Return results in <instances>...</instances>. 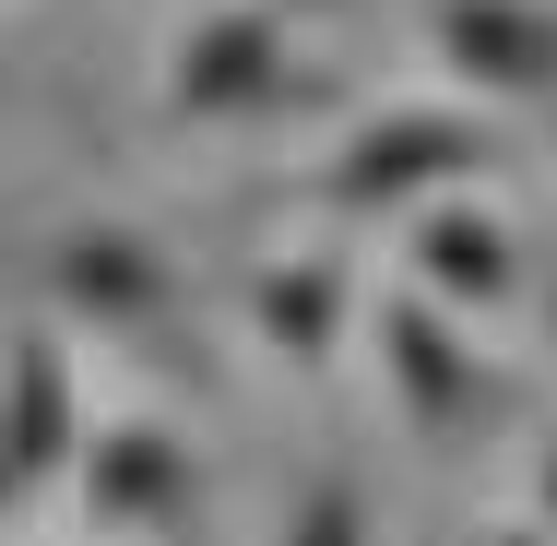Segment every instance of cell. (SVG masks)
<instances>
[{"mask_svg": "<svg viewBox=\"0 0 557 546\" xmlns=\"http://www.w3.org/2000/svg\"><path fill=\"white\" fill-rule=\"evenodd\" d=\"M368 332H380V380H392V404H404L416 439H486L498 416H510V368L450 321L440 298L392 286V298L368 310Z\"/></svg>", "mask_w": 557, "mask_h": 546, "instance_id": "cell-3", "label": "cell"}, {"mask_svg": "<svg viewBox=\"0 0 557 546\" xmlns=\"http://www.w3.org/2000/svg\"><path fill=\"white\" fill-rule=\"evenodd\" d=\"M0 546H24V535H0Z\"/></svg>", "mask_w": 557, "mask_h": 546, "instance_id": "cell-14", "label": "cell"}, {"mask_svg": "<svg viewBox=\"0 0 557 546\" xmlns=\"http://www.w3.org/2000/svg\"><path fill=\"white\" fill-rule=\"evenodd\" d=\"M416 24L474 108H557V0H428Z\"/></svg>", "mask_w": 557, "mask_h": 546, "instance_id": "cell-7", "label": "cell"}, {"mask_svg": "<svg viewBox=\"0 0 557 546\" xmlns=\"http://www.w3.org/2000/svg\"><path fill=\"white\" fill-rule=\"evenodd\" d=\"M72 499L96 535H202V439L166 416H96L72 451Z\"/></svg>", "mask_w": 557, "mask_h": 546, "instance_id": "cell-5", "label": "cell"}, {"mask_svg": "<svg viewBox=\"0 0 557 546\" xmlns=\"http://www.w3.org/2000/svg\"><path fill=\"white\" fill-rule=\"evenodd\" d=\"M510 167V131L474 108H380L344 131L333 167H309V203L344 226L368 215H416V203H440V191H474V179H498Z\"/></svg>", "mask_w": 557, "mask_h": 546, "instance_id": "cell-2", "label": "cell"}, {"mask_svg": "<svg viewBox=\"0 0 557 546\" xmlns=\"http://www.w3.org/2000/svg\"><path fill=\"white\" fill-rule=\"evenodd\" d=\"M534 523H546V535H557V439H546V451H534Z\"/></svg>", "mask_w": 557, "mask_h": 546, "instance_id": "cell-11", "label": "cell"}, {"mask_svg": "<svg viewBox=\"0 0 557 546\" xmlns=\"http://www.w3.org/2000/svg\"><path fill=\"white\" fill-rule=\"evenodd\" d=\"M474 546H557L546 523H498V535H474Z\"/></svg>", "mask_w": 557, "mask_h": 546, "instance_id": "cell-12", "label": "cell"}, {"mask_svg": "<svg viewBox=\"0 0 557 546\" xmlns=\"http://www.w3.org/2000/svg\"><path fill=\"white\" fill-rule=\"evenodd\" d=\"M273 546H380V499H368V475L356 463H321L309 487H297V511H285V535Z\"/></svg>", "mask_w": 557, "mask_h": 546, "instance_id": "cell-10", "label": "cell"}, {"mask_svg": "<svg viewBox=\"0 0 557 546\" xmlns=\"http://www.w3.org/2000/svg\"><path fill=\"white\" fill-rule=\"evenodd\" d=\"M404 274H416V298H440V310H510V298H522V238L462 191V203H428V215H416Z\"/></svg>", "mask_w": 557, "mask_h": 546, "instance_id": "cell-8", "label": "cell"}, {"mask_svg": "<svg viewBox=\"0 0 557 546\" xmlns=\"http://www.w3.org/2000/svg\"><path fill=\"white\" fill-rule=\"evenodd\" d=\"M546 332H557V298H546Z\"/></svg>", "mask_w": 557, "mask_h": 546, "instance_id": "cell-13", "label": "cell"}, {"mask_svg": "<svg viewBox=\"0 0 557 546\" xmlns=\"http://www.w3.org/2000/svg\"><path fill=\"white\" fill-rule=\"evenodd\" d=\"M36 298L60 321H96V332H166L178 298H190V274L143 226H72V238L36 250Z\"/></svg>", "mask_w": 557, "mask_h": 546, "instance_id": "cell-6", "label": "cell"}, {"mask_svg": "<svg viewBox=\"0 0 557 546\" xmlns=\"http://www.w3.org/2000/svg\"><path fill=\"white\" fill-rule=\"evenodd\" d=\"M344 310H356V274H344V250H285V262H249V321L261 344L285 356V368H333L344 344Z\"/></svg>", "mask_w": 557, "mask_h": 546, "instance_id": "cell-9", "label": "cell"}, {"mask_svg": "<svg viewBox=\"0 0 557 546\" xmlns=\"http://www.w3.org/2000/svg\"><path fill=\"white\" fill-rule=\"evenodd\" d=\"M84 451V380H72V332L60 321H0V535L72 487Z\"/></svg>", "mask_w": 557, "mask_h": 546, "instance_id": "cell-4", "label": "cell"}, {"mask_svg": "<svg viewBox=\"0 0 557 546\" xmlns=\"http://www.w3.org/2000/svg\"><path fill=\"white\" fill-rule=\"evenodd\" d=\"M297 12H309V0H214V12H190L178 48H166V72H154L166 119H190V131H249V119L321 108L333 72L297 48Z\"/></svg>", "mask_w": 557, "mask_h": 546, "instance_id": "cell-1", "label": "cell"}]
</instances>
